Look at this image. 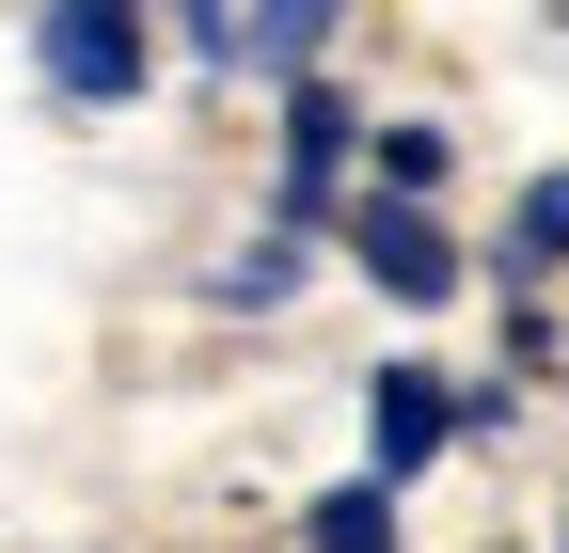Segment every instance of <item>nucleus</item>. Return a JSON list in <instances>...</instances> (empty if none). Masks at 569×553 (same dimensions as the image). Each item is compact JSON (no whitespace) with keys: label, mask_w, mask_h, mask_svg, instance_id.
<instances>
[{"label":"nucleus","mask_w":569,"mask_h":553,"mask_svg":"<svg viewBox=\"0 0 569 553\" xmlns=\"http://www.w3.org/2000/svg\"><path fill=\"white\" fill-rule=\"evenodd\" d=\"M142 63H159V32H142L127 0H63V17H32V80L80 95V111H127Z\"/></svg>","instance_id":"f257e3e1"},{"label":"nucleus","mask_w":569,"mask_h":553,"mask_svg":"<svg viewBox=\"0 0 569 553\" xmlns=\"http://www.w3.org/2000/svg\"><path fill=\"white\" fill-rule=\"evenodd\" d=\"M348 159H365V111H348L332 80L284 95V205H269V238H317V205L348 190Z\"/></svg>","instance_id":"f03ea898"},{"label":"nucleus","mask_w":569,"mask_h":553,"mask_svg":"<svg viewBox=\"0 0 569 553\" xmlns=\"http://www.w3.org/2000/svg\"><path fill=\"white\" fill-rule=\"evenodd\" d=\"M348 253H365V285L411 301V316H427V301H459V238L427 222V205H348Z\"/></svg>","instance_id":"7ed1b4c3"},{"label":"nucleus","mask_w":569,"mask_h":553,"mask_svg":"<svg viewBox=\"0 0 569 553\" xmlns=\"http://www.w3.org/2000/svg\"><path fill=\"white\" fill-rule=\"evenodd\" d=\"M365 443H380V459H365L380 491H411V474H427V459L459 443V395L427 380V364H380V380H365Z\"/></svg>","instance_id":"20e7f679"},{"label":"nucleus","mask_w":569,"mask_h":553,"mask_svg":"<svg viewBox=\"0 0 569 553\" xmlns=\"http://www.w3.org/2000/svg\"><path fill=\"white\" fill-rule=\"evenodd\" d=\"M317 48H332L317 0H284V17H190V63H238V80H301Z\"/></svg>","instance_id":"39448f33"},{"label":"nucleus","mask_w":569,"mask_h":553,"mask_svg":"<svg viewBox=\"0 0 569 553\" xmlns=\"http://www.w3.org/2000/svg\"><path fill=\"white\" fill-rule=\"evenodd\" d=\"M490 253H507V285H538V269H569V174H538V190L507 205V238H490Z\"/></svg>","instance_id":"423d86ee"},{"label":"nucleus","mask_w":569,"mask_h":553,"mask_svg":"<svg viewBox=\"0 0 569 553\" xmlns=\"http://www.w3.org/2000/svg\"><path fill=\"white\" fill-rule=\"evenodd\" d=\"M301 553H396V491H380V474H348V491L317 506V537Z\"/></svg>","instance_id":"0eeeda50"},{"label":"nucleus","mask_w":569,"mask_h":553,"mask_svg":"<svg viewBox=\"0 0 569 553\" xmlns=\"http://www.w3.org/2000/svg\"><path fill=\"white\" fill-rule=\"evenodd\" d=\"M284 285H301V238H269V253H238V269H222V301H284Z\"/></svg>","instance_id":"6e6552de"}]
</instances>
